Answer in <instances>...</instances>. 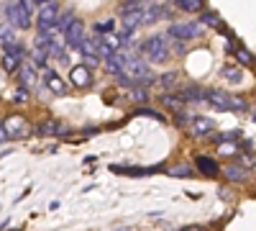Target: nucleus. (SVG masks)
I'll use <instances>...</instances> for the list:
<instances>
[{"label": "nucleus", "instance_id": "1", "mask_svg": "<svg viewBox=\"0 0 256 231\" xmlns=\"http://www.w3.org/2000/svg\"><path fill=\"white\" fill-rule=\"evenodd\" d=\"M141 52L148 57V62H154V65H164L169 59V44H166L164 36H148L141 44Z\"/></svg>", "mask_w": 256, "mask_h": 231}, {"label": "nucleus", "instance_id": "2", "mask_svg": "<svg viewBox=\"0 0 256 231\" xmlns=\"http://www.w3.org/2000/svg\"><path fill=\"white\" fill-rule=\"evenodd\" d=\"M205 100H210L212 106L220 108V111H246V108H248L246 100L233 98V95H228V93H223V90H218V88L208 90V93H205Z\"/></svg>", "mask_w": 256, "mask_h": 231}, {"label": "nucleus", "instance_id": "3", "mask_svg": "<svg viewBox=\"0 0 256 231\" xmlns=\"http://www.w3.org/2000/svg\"><path fill=\"white\" fill-rule=\"evenodd\" d=\"M6 18H8V24L13 29H31V11L20 3V0H13V3H8L6 8Z\"/></svg>", "mask_w": 256, "mask_h": 231}, {"label": "nucleus", "instance_id": "4", "mask_svg": "<svg viewBox=\"0 0 256 231\" xmlns=\"http://www.w3.org/2000/svg\"><path fill=\"white\" fill-rule=\"evenodd\" d=\"M202 34V24H174L169 29L166 39H177V41H190V39H198Z\"/></svg>", "mask_w": 256, "mask_h": 231}, {"label": "nucleus", "instance_id": "5", "mask_svg": "<svg viewBox=\"0 0 256 231\" xmlns=\"http://www.w3.org/2000/svg\"><path fill=\"white\" fill-rule=\"evenodd\" d=\"M56 21H59V8H56L54 0H52V3H46V6H41V8H38V18H36L38 31L56 26Z\"/></svg>", "mask_w": 256, "mask_h": 231}, {"label": "nucleus", "instance_id": "6", "mask_svg": "<svg viewBox=\"0 0 256 231\" xmlns=\"http://www.w3.org/2000/svg\"><path fill=\"white\" fill-rule=\"evenodd\" d=\"M3 126H6V131H8L10 139H16V136H28V134H31L26 118H20V116H10Z\"/></svg>", "mask_w": 256, "mask_h": 231}, {"label": "nucleus", "instance_id": "7", "mask_svg": "<svg viewBox=\"0 0 256 231\" xmlns=\"http://www.w3.org/2000/svg\"><path fill=\"white\" fill-rule=\"evenodd\" d=\"M70 80L77 88H90L92 85V70H88L84 65H77V67L70 70Z\"/></svg>", "mask_w": 256, "mask_h": 231}, {"label": "nucleus", "instance_id": "8", "mask_svg": "<svg viewBox=\"0 0 256 231\" xmlns=\"http://www.w3.org/2000/svg\"><path fill=\"white\" fill-rule=\"evenodd\" d=\"M64 41H67L70 47H74V49L82 47V41H84V26H82V21H74V24L64 31Z\"/></svg>", "mask_w": 256, "mask_h": 231}, {"label": "nucleus", "instance_id": "9", "mask_svg": "<svg viewBox=\"0 0 256 231\" xmlns=\"http://www.w3.org/2000/svg\"><path fill=\"white\" fill-rule=\"evenodd\" d=\"M195 164H198V170H200L202 175H208V177H216V175L220 172V164L212 159V157H205V154H198V157H195Z\"/></svg>", "mask_w": 256, "mask_h": 231}, {"label": "nucleus", "instance_id": "10", "mask_svg": "<svg viewBox=\"0 0 256 231\" xmlns=\"http://www.w3.org/2000/svg\"><path fill=\"white\" fill-rule=\"evenodd\" d=\"M190 129H192V134H195V136H205V134H210L212 129H216V121L200 116V118H192L190 121Z\"/></svg>", "mask_w": 256, "mask_h": 231}, {"label": "nucleus", "instance_id": "11", "mask_svg": "<svg viewBox=\"0 0 256 231\" xmlns=\"http://www.w3.org/2000/svg\"><path fill=\"white\" fill-rule=\"evenodd\" d=\"M162 18H169V8L152 6V8L144 11V21H141V24H156V21H162Z\"/></svg>", "mask_w": 256, "mask_h": 231}, {"label": "nucleus", "instance_id": "12", "mask_svg": "<svg viewBox=\"0 0 256 231\" xmlns=\"http://www.w3.org/2000/svg\"><path fill=\"white\" fill-rule=\"evenodd\" d=\"M205 93H208V90H202L200 85H187V88H182L180 95H182L184 103H202V100H205Z\"/></svg>", "mask_w": 256, "mask_h": 231}, {"label": "nucleus", "instance_id": "13", "mask_svg": "<svg viewBox=\"0 0 256 231\" xmlns=\"http://www.w3.org/2000/svg\"><path fill=\"white\" fill-rule=\"evenodd\" d=\"M80 52H82L84 57H98V52H100V34H95V36H84Z\"/></svg>", "mask_w": 256, "mask_h": 231}, {"label": "nucleus", "instance_id": "14", "mask_svg": "<svg viewBox=\"0 0 256 231\" xmlns=\"http://www.w3.org/2000/svg\"><path fill=\"white\" fill-rule=\"evenodd\" d=\"M0 44H3V49H6V47H13V44H18L16 29H13L10 24H0Z\"/></svg>", "mask_w": 256, "mask_h": 231}, {"label": "nucleus", "instance_id": "15", "mask_svg": "<svg viewBox=\"0 0 256 231\" xmlns=\"http://www.w3.org/2000/svg\"><path fill=\"white\" fill-rule=\"evenodd\" d=\"M46 88L54 93V95H64L67 93V85H64V80L54 72H46Z\"/></svg>", "mask_w": 256, "mask_h": 231}, {"label": "nucleus", "instance_id": "16", "mask_svg": "<svg viewBox=\"0 0 256 231\" xmlns=\"http://www.w3.org/2000/svg\"><path fill=\"white\" fill-rule=\"evenodd\" d=\"M18 75H20V82H24V88H26V90L36 85V70H34V67L20 65V67H18Z\"/></svg>", "mask_w": 256, "mask_h": 231}, {"label": "nucleus", "instance_id": "17", "mask_svg": "<svg viewBox=\"0 0 256 231\" xmlns=\"http://www.w3.org/2000/svg\"><path fill=\"white\" fill-rule=\"evenodd\" d=\"M162 103H164L166 108H172V111H180V108H182V95L164 93V95H162Z\"/></svg>", "mask_w": 256, "mask_h": 231}, {"label": "nucleus", "instance_id": "18", "mask_svg": "<svg viewBox=\"0 0 256 231\" xmlns=\"http://www.w3.org/2000/svg\"><path fill=\"white\" fill-rule=\"evenodd\" d=\"M156 82L162 85V90H172V88H177V72H166V75L156 77Z\"/></svg>", "mask_w": 256, "mask_h": 231}, {"label": "nucleus", "instance_id": "19", "mask_svg": "<svg viewBox=\"0 0 256 231\" xmlns=\"http://www.w3.org/2000/svg\"><path fill=\"white\" fill-rule=\"evenodd\" d=\"M174 3H177L182 11H187V13H195V11L202 8V0H174Z\"/></svg>", "mask_w": 256, "mask_h": 231}, {"label": "nucleus", "instance_id": "20", "mask_svg": "<svg viewBox=\"0 0 256 231\" xmlns=\"http://www.w3.org/2000/svg\"><path fill=\"white\" fill-rule=\"evenodd\" d=\"M166 172H169V175H174V177H190V175H192V167L182 162V164H177V167H169Z\"/></svg>", "mask_w": 256, "mask_h": 231}, {"label": "nucleus", "instance_id": "21", "mask_svg": "<svg viewBox=\"0 0 256 231\" xmlns=\"http://www.w3.org/2000/svg\"><path fill=\"white\" fill-rule=\"evenodd\" d=\"M226 177L233 182H241L246 180V170H238V167H226Z\"/></svg>", "mask_w": 256, "mask_h": 231}, {"label": "nucleus", "instance_id": "22", "mask_svg": "<svg viewBox=\"0 0 256 231\" xmlns=\"http://www.w3.org/2000/svg\"><path fill=\"white\" fill-rule=\"evenodd\" d=\"M74 21H77V18H74L72 13H64V16H59V21H56V29L64 34V31H67V29L74 24Z\"/></svg>", "mask_w": 256, "mask_h": 231}, {"label": "nucleus", "instance_id": "23", "mask_svg": "<svg viewBox=\"0 0 256 231\" xmlns=\"http://www.w3.org/2000/svg\"><path fill=\"white\" fill-rule=\"evenodd\" d=\"M131 100H134V103H146V100H148V93H146V88H141V85L131 88Z\"/></svg>", "mask_w": 256, "mask_h": 231}, {"label": "nucleus", "instance_id": "24", "mask_svg": "<svg viewBox=\"0 0 256 231\" xmlns=\"http://www.w3.org/2000/svg\"><path fill=\"white\" fill-rule=\"evenodd\" d=\"M216 26V29H220L223 24H220V21H218V13H212V11H208V13H202V26Z\"/></svg>", "mask_w": 256, "mask_h": 231}, {"label": "nucleus", "instance_id": "25", "mask_svg": "<svg viewBox=\"0 0 256 231\" xmlns=\"http://www.w3.org/2000/svg\"><path fill=\"white\" fill-rule=\"evenodd\" d=\"M46 57H49V54H46L44 49H34V52H31V59H34L36 67H44V65H46Z\"/></svg>", "mask_w": 256, "mask_h": 231}, {"label": "nucleus", "instance_id": "26", "mask_svg": "<svg viewBox=\"0 0 256 231\" xmlns=\"http://www.w3.org/2000/svg\"><path fill=\"white\" fill-rule=\"evenodd\" d=\"M3 67H6L8 72H13V70H18V67H20V62H18V59H13L10 54H3Z\"/></svg>", "mask_w": 256, "mask_h": 231}, {"label": "nucleus", "instance_id": "27", "mask_svg": "<svg viewBox=\"0 0 256 231\" xmlns=\"http://www.w3.org/2000/svg\"><path fill=\"white\" fill-rule=\"evenodd\" d=\"M223 77H228L230 82H241V72L236 67H223Z\"/></svg>", "mask_w": 256, "mask_h": 231}, {"label": "nucleus", "instance_id": "28", "mask_svg": "<svg viewBox=\"0 0 256 231\" xmlns=\"http://www.w3.org/2000/svg\"><path fill=\"white\" fill-rule=\"evenodd\" d=\"M236 57H238L241 65H246V67H248V65H254V57H251L246 49H236Z\"/></svg>", "mask_w": 256, "mask_h": 231}, {"label": "nucleus", "instance_id": "29", "mask_svg": "<svg viewBox=\"0 0 256 231\" xmlns=\"http://www.w3.org/2000/svg\"><path fill=\"white\" fill-rule=\"evenodd\" d=\"M26 100H28V90L26 88H18L13 93V103H26Z\"/></svg>", "mask_w": 256, "mask_h": 231}, {"label": "nucleus", "instance_id": "30", "mask_svg": "<svg viewBox=\"0 0 256 231\" xmlns=\"http://www.w3.org/2000/svg\"><path fill=\"white\" fill-rule=\"evenodd\" d=\"M95 31L98 34H110L113 31V21H100V24L95 26Z\"/></svg>", "mask_w": 256, "mask_h": 231}, {"label": "nucleus", "instance_id": "31", "mask_svg": "<svg viewBox=\"0 0 256 231\" xmlns=\"http://www.w3.org/2000/svg\"><path fill=\"white\" fill-rule=\"evenodd\" d=\"M138 113H141V116H148V118H156V121H164V116H159L156 111H148V108H141Z\"/></svg>", "mask_w": 256, "mask_h": 231}, {"label": "nucleus", "instance_id": "32", "mask_svg": "<svg viewBox=\"0 0 256 231\" xmlns=\"http://www.w3.org/2000/svg\"><path fill=\"white\" fill-rule=\"evenodd\" d=\"M10 136H8V131H6V126L3 123H0V144H3V141H8Z\"/></svg>", "mask_w": 256, "mask_h": 231}, {"label": "nucleus", "instance_id": "33", "mask_svg": "<svg viewBox=\"0 0 256 231\" xmlns=\"http://www.w3.org/2000/svg\"><path fill=\"white\" fill-rule=\"evenodd\" d=\"M180 231H205L202 226H184V228H180Z\"/></svg>", "mask_w": 256, "mask_h": 231}, {"label": "nucleus", "instance_id": "34", "mask_svg": "<svg viewBox=\"0 0 256 231\" xmlns=\"http://www.w3.org/2000/svg\"><path fill=\"white\" fill-rule=\"evenodd\" d=\"M123 6H141V0H123Z\"/></svg>", "mask_w": 256, "mask_h": 231}, {"label": "nucleus", "instance_id": "35", "mask_svg": "<svg viewBox=\"0 0 256 231\" xmlns=\"http://www.w3.org/2000/svg\"><path fill=\"white\" fill-rule=\"evenodd\" d=\"M46 3H52V0H34V6H38V8H41V6H46Z\"/></svg>", "mask_w": 256, "mask_h": 231}, {"label": "nucleus", "instance_id": "36", "mask_svg": "<svg viewBox=\"0 0 256 231\" xmlns=\"http://www.w3.org/2000/svg\"><path fill=\"white\" fill-rule=\"evenodd\" d=\"M254 121H256V113H254Z\"/></svg>", "mask_w": 256, "mask_h": 231}]
</instances>
